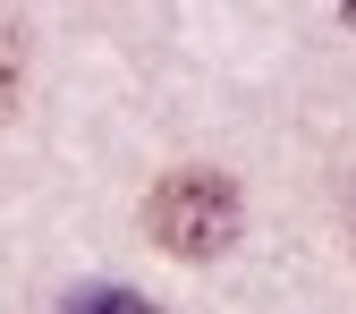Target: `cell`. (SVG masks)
<instances>
[{
    "mask_svg": "<svg viewBox=\"0 0 356 314\" xmlns=\"http://www.w3.org/2000/svg\"><path fill=\"white\" fill-rule=\"evenodd\" d=\"M238 221H246V204H238V187L220 170H170L153 187V204H145L153 246L161 255H187V263H212L220 246L238 238Z\"/></svg>",
    "mask_w": 356,
    "mask_h": 314,
    "instance_id": "obj_1",
    "label": "cell"
},
{
    "mask_svg": "<svg viewBox=\"0 0 356 314\" xmlns=\"http://www.w3.org/2000/svg\"><path fill=\"white\" fill-rule=\"evenodd\" d=\"M17 85H26V42H17V17H0V119L17 111Z\"/></svg>",
    "mask_w": 356,
    "mask_h": 314,
    "instance_id": "obj_2",
    "label": "cell"
},
{
    "mask_svg": "<svg viewBox=\"0 0 356 314\" xmlns=\"http://www.w3.org/2000/svg\"><path fill=\"white\" fill-rule=\"evenodd\" d=\"M68 314H161L153 297H136V289H76L68 297Z\"/></svg>",
    "mask_w": 356,
    "mask_h": 314,
    "instance_id": "obj_3",
    "label": "cell"
},
{
    "mask_svg": "<svg viewBox=\"0 0 356 314\" xmlns=\"http://www.w3.org/2000/svg\"><path fill=\"white\" fill-rule=\"evenodd\" d=\"M348 246H356V187H348Z\"/></svg>",
    "mask_w": 356,
    "mask_h": 314,
    "instance_id": "obj_4",
    "label": "cell"
}]
</instances>
